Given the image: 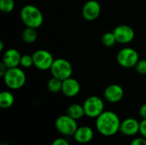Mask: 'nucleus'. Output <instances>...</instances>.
Instances as JSON below:
<instances>
[{
  "instance_id": "1",
  "label": "nucleus",
  "mask_w": 146,
  "mask_h": 145,
  "mask_svg": "<svg viewBox=\"0 0 146 145\" xmlns=\"http://www.w3.org/2000/svg\"><path fill=\"white\" fill-rule=\"evenodd\" d=\"M121 120L116 113L110 110H104L96 118L97 131L104 137L115 136L120 132Z\"/></svg>"
},
{
  "instance_id": "2",
  "label": "nucleus",
  "mask_w": 146,
  "mask_h": 145,
  "mask_svg": "<svg viewBox=\"0 0 146 145\" xmlns=\"http://www.w3.org/2000/svg\"><path fill=\"white\" fill-rule=\"evenodd\" d=\"M20 16L22 22L28 27L38 28L44 22L43 13L38 7L33 4H27L22 7Z\"/></svg>"
},
{
  "instance_id": "3",
  "label": "nucleus",
  "mask_w": 146,
  "mask_h": 145,
  "mask_svg": "<svg viewBox=\"0 0 146 145\" xmlns=\"http://www.w3.org/2000/svg\"><path fill=\"white\" fill-rule=\"evenodd\" d=\"M5 85L11 90H19L26 83L27 76L25 72L20 68H8L6 73L3 77Z\"/></svg>"
},
{
  "instance_id": "4",
  "label": "nucleus",
  "mask_w": 146,
  "mask_h": 145,
  "mask_svg": "<svg viewBox=\"0 0 146 145\" xmlns=\"http://www.w3.org/2000/svg\"><path fill=\"white\" fill-rule=\"evenodd\" d=\"M50 70L52 77L57 78L61 80H65L70 78L73 73V67L71 63L63 58L55 59Z\"/></svg>"
},
{
  "instance_id": "5",
  "label": "nucleus",
  "mask_w": 146,
  "mask_h": 145,
  "mask_svg": "<svg viewBox=\"0 0 146 145\" xmlns=\"http://www.w3.org/2000/svg\"><path fill=\"white\" fill-rule=\"evenodd\" d=\"M55 126L59 133L68 137L74 136L79 127L76 120L73 119L67 114L60 115L56 118L55 121Z\"/></svg>"
},
{
  "instance_id": "6",
  "label": "nucleus",
  "mask_w": 146,
  "mask_h": 145,
  "mask_svg": "<svg viewBox=\"0 0 146 145\" xmlns=\"http://www.w3.org/2000/svg\"><path fill=\"white\" fill-rule=\"evenodd\" d=\"M83 108L86 116L96 119L104 111V103L101 97L98 96H91L85 100Z\"/></svg>"
},
{
  "instance_id": "7",
  "label": "nucleus",
  "mask_w": 146,
  "mask_h": 145,
  "mask_svg": "<svg viewBox=\"0 0 146 145\" xmlns=\"http://www.w3.org/2000/svg\"><path fill=\"white\" fill-rule=\"evenodd\" d=\"M117 62L125 68H134L139 61V53L136 50L126 47L121 49L116 56Z\"/></svg>"
},
{
  "instance_id": "8",
  "label": "nucleus",
  "mask_w": 146,
  "mask_h": 145,
  "mask_svg": "<svg viewBox=\"0 0 146 145\" xmlns=\"http://www.w3.org/2000/svg\"><path fill=\"white\" fill-rule=\"evenodd\" d=\"M33 57L34 67L41 71H46L48 69H50L51 65L55 60L51 53L44 49L36 50L33 54Z\"/></svg>"
},
{
  "instance_id": "9",
  "label": "nucleus",
  "mask_w": 146,
  "mask_h": 145,
  "mask_svg": "<svg viewBox=\"0 0 146 145\" xmlns=\"http://www.w3.org/2000/svg\"><path fill=\"white\" fill-rule=\"evenodd\" d=\"M113 33L116 38L117 43L121 44H127L131 43L135 37L134 30L127 25L117 26L116 27H115Z\"/></svg>"
},
{
  "instance_id": "10",
  "label": "nucleus",
  "mask_w": 146,
  "mask_h": 145,
  "mask_svg": "<svg viewBox=\"0 0 146 145\" xmlns=\"http://www.w3.org/2000/svg\"><path fill=\"white\" fill-rule=\"evenodd\" d=\"M101 14V5L96 0H89L83 5L82 16L88 21H92L98 18Z\"/></svg>"
},
{
  "instance_id": "11",
  "label": "nucleus",
  "mask_w": 146,
  "mask_h": 145,
  "mask_svg": "<svg viewBox=\"0 0 146 145\" xmlns=\"http://www.w3.org/2000/svg\"><path fill=\"white\" fill-rule=\"evenodd\" d=\"M104 96L106 101H108L109 103H116L123 98L124 90L120 85L112 84L105 88Z\"/></svg>"
},
{
  "instance_id": "12",
  "label": "nucleus",
  "mask_w": 146,
  "mask_h": 145,
  "mask_svg": "<svg viewBox=\"0 0 146 145\" xmlns=\"http://www.w3.org/2000/svg\"><path fill=\"white\" fill-rule=\"evenodd\" d=\"M140 122L134 118H127L121 123L120 132L127 137L135 136L139 132Z\"/></svg>"
},
{
  "instance_id": "13",
  "label": "nucleus",
  "mask_w": 146,
  "mask_h": 145,
  "mask_svg": "<svg viewBox=\"0 0 146 145\" xmlns=\"http://www.w3.org/2000/svg\"><path fill=\"white\" fill-rule=\"evenodd\" d=\"M80 91V85L79 81L72 77L62 80V92L68 97H76Z\"/></svg>"
},
{
  "instance_id": "14",
  "label": "nucleus",
  "mask_w": 146,
  "mask_h": 145,
  "mask_svg": "<svg viewBox=\"0 0 146 145\" xmlns=\"http://www.w3.org/2000/svg\"><path fill=\"white\" fill-rule=\"evenodd\" d=\"M21 55L17 50L9 49L3 53L2 62L8 68H16L21 63Z\"/></svg>"
},
{
  "instance_id": "15",
  "label": "nucleus",
  "mask_w": 146,
  "mask_h": 145,
  "mask_svg": "<svg viewBox=\"0 0 146 145\" xmlns=\"http://www.w3.org/2000/svg\"><path fill=\"white\" fill-rule=\"evenodd\" d=\"M74 140L80 144H86L90 143L94 137L93 130L88 126H79L76 130L75 133L74 134Z\"/></svg>"
},
{
  "instance_id": "16",
  "label": "nucleus",
  "mask_w": 146,
  "mask_h": 145,
  "mask_svg": "<svg viewBox=\"0 0 146 145\" xmlns=\"http://www.w3.org/2000/svg\"><path fill=\"white\" fill-rule=\"evenodd\" d=\"M67 115L76 121L81 119L83 116L86 115L83 105H80L79 103H73L69 105L67 109Z\"/></svg>"
},
{
  "instance_id": "17",
  "label": "nucleus",
  "mask_w": 146,
  "mask_h": 145,
  "mask_svg": "<svg viewBox=\"0 0 146 145\" xmlns=\"http://www.w3.org/2000/svg\"><path fill=\"white\" fill-rule=\"evenodd\" d=\"M15 102L14 95L9 91H3L0 93V107L2 109L10 108Z\"/></svg>"
},
{
  "instance_id": "18",
  "label": "nucleus",
  "mask_w": 146,
  "mask_h": 145,
  "mask_svg": "<svg viewBox=\"0 0 146 145\" xmlns=\"http://www.w3.org/2000/svg\"><path fill=\"white\" fill-rule=\"evenodd\" d=\"M38 37V33L36 31V28L28 27L22 32V39L26 44H33L36 41Z\"/></svg>"
},
{
  "instance_id": "19",
  "label": "nucleus",
  "mask_w": 146,
  "mask_h": 145,
  "mask_svg": "<svg viewBox=\"0 0 146 145\" xmlns=\"http://www.w3.org/2000/svg\"><path fill=\"white\" fill-rule=\"evenodd\" d=\"M62 80L55 77L50 78L47 83V88L52 93H57L59 91H62Z\"/></svg>"
},
{
  "instance_id": "20",
  "label": "nucleus",
  "mask_w": 146,
  "mask_h": 145,
  "mask_svg": "<svg viewBox=\"0 0 146 145\" xmlns=\"http://www.w3.org/2000/svg\"><path fill=\"white\" fill-rule=\"evenodd\" d=\"M102 43L106 47H112L113 45H115V44L117 43V41L113 32H108L104 33L102 36Z\"/></svg>"
},
{
  "instance_id": "21",
  "label": "nucleus",
  "mask_w": 146,
  "mask_h": 145,
  "mask_svg": "<svg viewBox=\"0 0 146 145\" xmlns=\"http://www.w3.org/2000/svg\"><path fill=\"white\" fill-rule=\"evenodd\" d=\"M15 8L14 0H0V10L3 13L9 14Z\"/></svg>"
},
{
  "instance_id": "22",
  "label": "nucleus",
  "mask_w": 146,
  "mask_h": 145,
  "mask_svg": "<svg viewBox=\"0 0 146 145\" xmlns=\"http://www.w3.org/2000/svg\"><path fill=\"white\" fill-rule=\"evenodd\" d=\"M20 65L24 68H31L33 65V55H23L21 58V63Z\"/></svg>"
},
{
  "instance_id": "23",
  "label": "nucleus",
  "mask_w": 146,
  "mask_h": 145,
  "mask_svg": "<svg viewBox=\"0 0 146 145\" xmlns=\"http://www.w3.org/2000/svg\"><path fill=\"white\" fill-rule=\"evenodd\" d=\"M134 68L139 73L146 74V60H139Z\"/></svg>"
},
{
  "instance_id": "24",
  "label": "nucleus",
  "mask_w": 146,
  "mask_h": 145,
  "mask_svg": "<svg viewBox=\"0 0 146 145\" xmlns=\"http://www.w3.org/2000/svg\"><path fill=\"white\" fill-rule=\"evenodd\" d=\"M130 145H146V138L144 137H139L132 140Z\"/></svg>"
},
{
  "instance_id": "25",
  "label": "nucleus",
  "mask_w": 146,
  "mask_h": 145,
  "mask_svg": "<svg viewBox=\"0 0 146 145\" xmlns=\"http://www.w3.org/2000/svg\"><path fill=\"white\" fill-rule=\"evenodd\" d=\"M51 145H70L69 142L63 138H56L55 140H53V142L51 143Z\"/></svg>"
},
{
  "instance_id": "26",
  "label": "nucleus",
  "mask_w": 146,
  "mask_h": 145,
  "mask_svg": "<svg viewBox=\"0 0 146 145\" xmlns=\"http://www.w3.org/2000/svg\"><path fill=\"white\" fill-rule=\"evenodd\" d=\"M139 133L142 137L146 138V119H143L140 121V126H139Z\"/></svg>"
},
{
  "instance_id": "27",
  "label": "nucleus",
  "mask_w": 146,
  "mask_h": 145,
  "mask_svg": "<svg viewBox=\"0 0 146 145\" xmlns=\"http://www.w3.org/2000/svg\"><path fill=\"white\" fill-rule=\"evenodd\" d=\"M139 115L142 119H146V103L141 105L139 109Z\"/></svg>"
},
{
  "instance_id": "28",
  "label": "nucleus",
  "mask_w": 146,
  "mask_h": 145,
  "mask_svg": "<svg viewBox=\"0 0 146 145\" xmlns=\"http://www.w3.org/2000/svg\"><path fill=\"white\" fill-rule=\"evenodd\" d=\"M7 70H8V68L3 62H1L0 63V76L1 77H3V75L6 73Z\"/></svg>"
},
{
  "instance_id": "29",
  "label": "nucleus",
  "mask_w": 146,
  "mask_h": 145,
  "mask_svg": "<svg viewBox=\"0 0 146 145\" xmlns=\"http://www.w3.org/2000/svg\"><path fill=\"white\" fill-rule=\"evenodd\" d=\"M3 50V42L0 41V51H2Z\"/></svg>"
},
{
  "instance_id": "30",
  "label": "nucleus",
  "mask_w": 146,
  "mask_h": 145,
  "mask_svg": "<svg viewBox=\"0 0 146 145\" xmlns=\"http://www.w3.org/2000/svg\"><path fill=\"white\" fill-rule=\"evenodd\" d=\"M1 145H9V144H2Z\"/></svg>"
}]
</instances>
